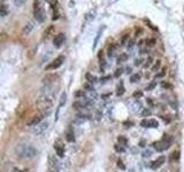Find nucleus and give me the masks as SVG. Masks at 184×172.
<instances>
[{"mask_svg": "<svg viewBox=\"0 0 184 172\" xmlns=\"http://www.w3.org/2000/svg\"><path fill=\"white\" fill-rule=\"evenodd\" d=\"M166 74H167V69H166V68H162L161 71H160V72H158V74L155 75V78H162V77H165V76H166Z\"/></svg>", "mask_w": 184, "mask_h": 172, "instance_id": "nucleus-28", "label": "nucleus"}, {"mask_svg": "<svg viewBox=\"0 0 184 172\" xmlns=\"http://www.w3.org/2000/svg\"><path fill=\"white\" fill-rule=\"evenodd\" d=\"M144 31H143V29H140V28H138L137 29V31H136V35L135 36H139V33H143Z\"/></svg>", "mask_w": 184, "mask_h": 172, "instance_id": "nucleus-40", "label": "nucleus"}, {"mask_svg": "<svg viewBox=\"0 0 184 172\" xmlns=\"http://www.w3.org/2000/svg\"><path fill=\"white\" fill-rule=\"evenodd\" d=\"M118 46L116 44H110L108 46V49H107V53H108V56L110 58H113V55H115V53L118 51Z\"/></svg>", "mask_w": 184, "mask_h": 172, "instance_id": "nucleus-14", "label": "nucleus"}, {"mask_svg": "<svg viewBox=\"0 0 184 172\" xmlns=\"http://www.w3.org/2000/svg\"><path fill=\"white\" fill-rule=\"evenodd\" d=\"M66 100H67V94L66 92H63L62 94H61V97H60V103H59V107H62V106L66 103Z\"/></svg>", "mask_w": 184, "mask_h": 172, "instance_id": "nucleus-24", "label": "nucleus"}, {"mask_svg": "<svg viewBox=\"0 0 184 172\" xmlns=\"http://www.w3.org/2000/svg\"><path fill=\"white\" fill-rule=\"evenodd\" d=\"M173 141H174V138H173L171 135L163 134L159 141H156L153 143V147L155 148L156 151L162 153V151H165V150H167L169 148L170 146H171V143H173Z\"/></svg>", "mask_w": 184, "mask_h": 172, "instance_id": "nucleus-3", "label": "nucleus"}, {"mask_svg": "<svg viewBox=\"0 0 184 172\" xmlns=\"http://www.w3.org/2000/svg\"><path fill=\"white\" fill-rule=\"evenodd\" d=\"M161 87H163V89H167V90H168V89H169V90H171V89H173V86L170 85L169 83H166V82H162L161 83Z\"/></svg>", "mask_w": 184, "mask_h": 172, "instance_id": "nucleus-31", "label": "nucleus"}, {"mask_svg": "<svg viewBox=\"0 0 184 172\" xmlns=\"http://www.w3.org/2000/svg\"><path fill=\"white\" fill-rule=\"evenodd\" d=\"M133 45H135V44H133V40H130V41H129V45H128V48H133Z\"/></svg>", "mask_w": 184, "mask_h": 172, "instance_id": "nucleus-42", "label": "nucleus"}, {"mask_svg": "<svg viewBox=\"0 0 184 172\" xmlns=\"http://www.w3.org/2000/svg\"><path fill=\"white\" fill-rule=\"evenodd\" d=\"M85 78H86L88 83H90L91 85H92V84H95V83L97 82V77L96 76H93V75H91L90 72H88V74L85 75Z\"/></svg>", "mask_w": 184, "mask_h": 172, "instance_id": "nucleus-17", "label": "nucleus"}, {"mask_svg": "<svg viewBox=\"0 0 184 172\" xmlns=\"http://www.w3.org/2000/svg\"><path fill=\"white\" fill-rule=\"evenodd\" d=\"M48 165L53 172H59L61 170V162L55 156H48Z\"/></svg>", "mask_w": 184, "mask_h": 172, "instance_id": "nucleus-7", "label": "nucleus"}, {"mask_svg": "<svg viewBox=\"0 0 184 172\" xmlns=\"http://www.w3.org/2000/svg\"><path fill=\"white\" fill-rule=\"evenodd\" d=\"M65 40H66V35H65L63 32H60V33H58V35L54 37V39H53V44H54V46H55L57 48H59V47H61V46L65 44Z\"/></svg>", "mask_w": 184, "mask_h": 172, "instance_id": "nucleus-10", "label": "nucleus"}, {"mask_svg": "<svg viewBox=\"0 0 184 172\" xmlns=\"http://www.w3.org/2000/svg\"><path fill=\"white\" fill-rule=\"evenodd\" d=\"M103 30H104V28H101L100 30L98 31V33H97V37H96V39H95V43H93V48H96L97 44H98L99 39H100V37H101V32H103Z\"/></svg>", "mask_w": 184, "mask_h": 172, "instance_id": "nucleus-26", "label": "nucleus"}, {"mask_svg": "<svg viewBox=\"0 0 184 172\" xmlns=\"http://www.w3.org/2000/svg\"><path fill=\"white\" fill-rule=\"evenodd\" d=\"M162 120H165V123H166V124H168V123H170L171 118H170L169 116H162Z\"/></svg>", "mask_w": 184, "mask_h": 172, "instance_id": "nucleus-37", "label": "nucleus"}, {"mask_svg": "<svg viewBox=\"0 0 184 172\" xmlns=\"http://www.w3.org/2000/svg\"><path fill=\"white\" fill-rule=\"evenodd\" d=\"M142 63H143V59H140V60H136V63H135V64H136V66H139V64H142Z\"/></svg>", "mask_w": 184, "mask_h": 172, "instance_id": "nucleus-43", "label": "nucleus"}, {"mask_svg": "<svg viewBox=\"0 0 184 172\" xmlns=\"http://www.w3.org/2000/svg\"><path fill=\"white\" fill-rule=\"evenodd\" d=\"M54 149L55 153L59 157H63L65 156V151H66V147H65V143L61 139H57L54 142Z\"/></svg>", "mask_w": 184, "mask_h": 172, "instance_id": "nucleus-6", "label": "nucleus"}, {"mask_svg": "<svg viewBox=\"0 0 184 172\" xmlns=\"http://www.w3.org/2000/svg\"><path fill=\"white\" fill-rule=\"evenodd\" d=\"M118 141L120 145H122V146H124V147L128 145V139H127L125 137H123V135H120V137H118Z\"/></svg>", "mask_w": 184, "mask_h": 172, "instance_id": "nucleus-22", "label": "nucleus"}, {"mask_svg": "<svg viewBox=\"0 0 184 172\" xmlns=\"http://www.w3.org/2000/svg\"><path fill=\"white\" fill-rule=\"evenodd\" d=\"M155 86H156V84H155V82H152L148 86L146 87V91H152L153 89H154Z\"/></svg>", "mask_w": 184, "mask_h": 172, "instance_id": "nucleus-34", "label": "nucleus"}, {"mask_svg": "<svg viewBox=\"0 0 184 172\" xmlns=\"http://www.w3.org/2000/svg\"><path fill=\"white\" fill-rule=\"evenodd\" d=\"M66 140L68 142H75V132L73 126H69L66 130Z\"/></svg>", "mask_w": 184, "mask_h": 172, "instance_id": "nucleus-13", "label": "nucleus"}, {"mask_svg": "<svg viewBox=\"0 0 184 172\" xmlns=\"http://www.w3.org/2000/svg\"><path fill=\"white\" fill-rule=\"evenodd\" d=\"M140 126L155 128V127L159 126V123H158V120H153V118H151V120H143L142 122H140Z\"/></svg>", "mask_w": 184, "mask_h": 172, "instance_id": "nucleus-12", "label": "nucleus"}, {"mask_svg": "<svg viewBox=\"0 0 184 172\" xmlns=\"http://www.w3.org/2000/svg\"><path fill=\"white\" fill-rule=\"evenodd\" d=\"M140 77H142L140 74H133L130 76V83H137L138 80H140Z\"/></svg>", "mask_w": 184, "mask_h": 172, "instance_id": "nucleus-21", "label": "nucleus"}, {"mask_svg": "<svg viewBox=\"0 0 184 172\" xmlns=\"http://www.w3.org/2000/svg\"><path fill=\"white\" fill-rule=\"evenodd\" d=\"M128 60V55L125 54V53H122L121 55H118V63H121V62H125V61Z\"/></svg>", "mask_w": 184, "mask_h": 172, "instance_id": "nucleus-27", "label": "nucleus"}, {"mask_svg": "<svg viewBox=\"0 0 184 172\" xmlns=\"http://www.w3.org/2000/svg\"><path fill=\"white\" fill-rule=\"evenodd\" d=\"M15 153L21 158H32L38 154V150L31 143L23 142V143H19L15 147Z\"/></svg>", "mask_w": 184, "mask_h": 172, "instance_id": "nucleus-1", "label": "nucleus"}, {"mask_svg": "<svg viewBox=\"0 0 184 172\" xmlns=\"http://www.w3.org/2000/svg\"><path fill=\"white\" fill-rule=\"evenodd\" d=\"M47 128H48V123H47V122H42V123H39L38 125L32 127V133L36 135H40V134H43Z\"/></svg>", "mask_w": 184, "mask_h": 172, "instance_id": "nucleus-8", "label": "nucleus"}, {"mask_svg": "<svg viewBox=\"0 0 184 172\" xmlns=\"http://www.w3.org/2000/svg\"><path fill=\"white\" fill-rule=\"evenodd\" d=\"M52 172H53V171H52Z\"/></svg>", "mask_w": 184, "mask_h": 172, "instance_id": "nucleus-50", "label": "nucleus"}, {"mask_svg": "<svg viewBox=\"0 0 184 172\" xmlns=\"http://www.w3.org/2000/svg\"><path fill=\"white\" fill-rule=\"evenodd\" d=\"M128 38H129V36H128V35H124L123 37L121 38V45H122V46L125 45V41L128 40Z\"/></svg>", "mask_w": 184, "mask_h": 172, "instance_id": "nucleus-36", "label": "nucleus"}, {"mask_svg": "<svg viewBox=\"0 0 184 172\" xmlns=\"http://www.w3.org/2000/svg\"><path fill=\"white\" fill-rule=\"evenodd\" d=\"M165 162H166V157L165 156H159L156 159H155V161H153V162H151V163H150V168H151V169H153V170H156V169H159L160 166H162Z\"/></svg>", "mask_w": 184, "mask_h": 172, "instance_id": "nucleus-11", "label": "nucleus"}, {"mask_svg": "<svg viewBox=\"0 0 184 172\" xmlns=\"http://www.w3.org/2000/svg\"><path fill=\"white\" fill-rule=\"evenodd\" d=\"M151 155H152L151 151H145V153H144V156H151Z\"/></svg>", "mask_w": 184, "mask_h": 172, "instance_id": "nucleus-46", "label": "nucleus"}, {"mask_svg": "<svg viewBox=\"0 0 184 172\" xmlns=\"http://www.w3.org/2000/svg\"><path fill=\"white\" fill-rule=\"evenodd\" d=\"M114 150H115L116 153L122 154V153H124L125 151V147L124 146H122V145H120V143H116V145H114Z\"/></svg>", "mask_w": 184, "mask_h": 172, "instance_id": "nucleus-18", "label": "nucleus"}, {"mask_svg": "<svg viewBox=\"0 0 184 172\" xmlns=\"http://www.w3.org/2000/svg\"><path fill=\"white\" fill-rule=\"evenodd\" d=\"M139 146L140 147H145V140H142V141H139Z\"/></svg>", "mask_w": 184, "mask_h": 172, "instance_id": "nucleus-45", "label": "nucleus"}, {"mask_svg": "<svg viewBox=\"0 0 184 172\" xmlns=\"http://www.w3.org/2000/svg\"><path fill=\"white\" fill-rule=\"evenodd\" d=\"M110 76H107V77H105V78H104V77H103V78H101L100 80H101V83H106V82H107V80H108V79H110Z\"/></svg>", "mask_w": 184, "mask_h": 172, "instance_id": "nucleus-41", "label": "nucleus"}, {"mask_svg": "<svg viewBox=\"0 0 184 172\" xmlns=\"http://www.w3.org/2000/svg\"><path fill=\"white\" fill-rule=\"evenodd\" d=\"M14 1V4L16 6H22L23 4L25 2V0H13Z\"/></svg>", "mask_w": 184, "mask_h": 172, "instance_id": "nucleus-35", "label": "nucleus"}, {"mask_svg": "<svg viewBox=\"0 0 184 172\" xmlns=\"http://www.w3.org/2000/svg\"><path fill=\"white\" fill-rule=\"evenodd\" d=\"M6 14H7V10H6L4 7L0 8V16H5Z\"/></svg>", "mask_w": 184, "mask_h": 172, "instance_id": "nucleus-38", "label": "nucleus"}, {"mask_svg": "<svg viewBox=\"0 0 184 172\" xmlns=\"http://www.w3.org/2000/svg\"><path fill=\"white\" fill-rule=\"evenodd\" d=\"M144 43H145V40H139V41H138V45L143 46V45H144Z\"/></svg>", "mask_w": 184, "mask_h": 172, "instance_id": "nucleus-48", "label": "nucleus"}, {"mask_svg": "<svg viewBox=\"0 0 184 172\" xmlns=\"http://www.w3.org/2000/svg\"><path fill=\"white\" fill-rule=\"evenodd\" d=\"M63 62H65V56L60 55V56H58L57 59H54V60L52 61L51 63L45 68V69H46V70H55V69H58V68L61 67V66L63 64Z\"/></svg>", "mask_w": 184, "mask_h": 172, "instance_id": "nucleus-5", "label": "nucleus"}, {"mask_svg": "<svg viewBox=\"0 0 184 172\" xmlns=\"http://www.w3.org/2000/svg\"><path fill=\"white\" fill-rule=\"evenodd\" d=\"M13 172H27L25 170H21V169H13Z\"/></svg>", "mask_w": 184, "mask_h": 172, "instance_id": "nucleus-44", "label": "nucleus"}, {"mask_svg": "<svg viewBox=\"0 0 184 172\" xmlns=\"http://www.w3.org/2000/svg\"><path fill=\"white\" fill-rule=\"evenodd\" d=\"M43 118H44V116L39 112V114H37V115H34L32 117H30V120L27 122V126H30V127H34L38 125L39 123H42L43 122Z\"/></svg>", "mask_w": 184, "mask_h": 172, "instance_id": "nucleus-9", "label": "nucleus"}, {"mask_svg": "<svg viewBox=\"0 0 184 172\" xmlns=\"http://www.w3.org/2000/svg\"><path fill=\"white\" fill-rule=\"evenodd\" d=\"M37 107H38L39 112L44 117H47L53 111V100L46 97H43V95H39L38 100H37Z\"/></svg>", "mask_w": 184, "mask_h": 172, "instance_id": "nucleus-2", "label": "nucleus"}, {"mask_svg": "<svg viewBox=\"0 0 184 172\" xmlns=\"http://www.w3.org/2000/svg\"><path fill=\"white\" fill-rule=\"evenodd\" d=\"M180 150H174L169 155V162H177L180 159Z\"/></svg>", "mask_w": 184, "mask_h": 172, "instance_id": "nucleus-15", "label": "nucleus"}, {"mask_svg": "<svg viewBox=\"0 0 184 172\" xmlns=\"http://www.w3.org/2000/svg\"><path fill=\"white\" fill-rule=\"evenodd\" d=\"M142 97H143V92H142V91H136V92L133 93V99H136V100L140 99Z\"/></svg>", "mask_w": 184, "mask_h": 172, "instance_id": "nucleus-30", "label": "nucleus"}, {"mask_svg": "<svg viewBox=\"0 0 184 172\" xmlns=\"http://www.w3.org/2000/svg\"><path fill=\"white\" fill-rule=\"evenodd\" d=\"M151 114H152V111H151L150 108H145V109L142 110V116H143V117H147V116H150Z\"/></svg>", "mask_w": 184, "mask_h": 172, "instance_id": "nucleus-29", "label": "nucleus"}, {"mask_svg": "<svg viewBox=\"0 0 184 172\" xmlns=\"http://www.w3.org/2000/svg\"><path fill=\"white\" fill-rule=\"evenodd\" d=\"M34 16H35L37 22L39 23H44L46 20L45 10L39 0H35V2H34Z\"/></svg>", "mask_w": 184, "mask_h": 172, "instance_id": "nucleus-4", "label": "nucleus"}, {"mask_svg": "<svg viewBox=\"0 0 184 172\" xmlns=\"http://www.w3.org/2000/svg\"><path fill=\"white\" fill-rule=\"evenodd\" d=\"M32 29H34V25H32V23H27L25 24V27L23 28V35H30L31 33V31H32Z\"/></svg>", "mask_w": 184, "mask_h": 172, "instance_id": "nucleus-16", "label": "nucleus"}, {"mask_svg": "<svg viewBox=\"0 0 184 172\" xmlns=\"http://www.w3.org/2000/svg\"><path fill=\"white\" fill-rule=\"evenodd\" d=\"M146 101H147V103H148V105H153V101H152V100H151V99H150V97H148V99H147Z\"/></svg>", "mask_w": 184, "mask_h": 172, "instance_id": "nucleus-47", "label": "nucleus"}, {"mask_svg": "<svg viewBox=\"0 0 184 172\" xmlns=\"http://www.w3.org/2000/svg\"><path fill=\"white\" fill-rule=\"evenodd\" d=\"M122 72H123V68H118V70L115 71V74H114V77H120L122 75Z\"/></svg>", "mask_w": 184, "mask_h": 172, "instance_id": "nucleus-32", "label": "nucleus"}, {"mask_svg": "<svg viewBox=\"0 0 184 172\" xmlns=\"http://www.w3.org/2000/svg\"><path fill=\"white\" fill-rule=\"evenodd\" d=\"M118 166L120 169H122V170H125V165H124V163L122 162V159H118Z\"/></svg>", "mask_w": 184, "mask_h": 172, "instance_id": "nucleus-33", "label": "nucleus"}, {"mask_svg": "<svg viewBox=\"0 0 184 172\" xmlns=\"http://www.w3.org/2000/svg\"><path fill=\"white\" fill-rule=\"evenodd\" d=\"M152 64H153V58H151V56H150V58H148V59L145 61V63L143 64V67L145 68V69H147V68L151 67Z\"/></svg>", "mask_w": 184, "mask_h": 172, "instance_id": "nucleus-25", "label": "nucleus"}, {"mask_svg": "<svg viewBox=\"0 0 184 172\" xmlns=\"http://www.w3.org/2000/svg\"><path fill=\"white\" fill-rule=\"evenodd\" d=\"M124 92H125L124 86H123V84L121 83V84L118 86V90H116V95H118V97H121L122 94H124Z\"/></svg>", "mask_w": 184, "mask_h": 172, "instance_id": "nucleus-20", "label": "nucleus"}, {"mask_svg": "<svg viewBox=\"0 0 184 172\" xmlns=\"http://www.w3.org/2000/svg\"><path fill=\"white\" fill-rule=\"evenodd\" d=\"M145 43H146V46L150 48V47H154L155 44H156V40H155L154 38H148L145 40Z\"/></svg>", "mask_w": 184, "mask_h": 172, "instance_id": "nucleus-19", "label": "nucleus"}, {"mask_svg": "<svg viewBox=\"0 0 184 172\" xmlns=\"http://www.w3.org/2000/svg\"><path fill=\"white\" fill-rule=\"evenodd\" d=\"M123 124L125 125V127H130V126H133V122H124Z\"/></svg>", "mask_w": 184, "mask_h": 172, "instance_id": "nucleus-39", "label": "nucleus"}, {"mask_svg": "<svg viewBox=\"0 0 184 172\" xmlns=\"http://www.w3.org/2000/svg\"><path fill=\"white\" fill-rule=\"evenodd\" d=\"M160 67H161V61L156 60V61H155V63L153 64V66H152V68H151V69H152V71H153V72H156V71L159 70V68H160Z\"/></svg>", "mask_w": 184, "mask_h": 172, "instance_id": "nucleus-23", "label": "nucleus"}, {"mask_svg": "<svg viewBox=\"0 0 184 172\" xmlns=\"http://www.w3.org/2000/svg\"><path fill=\"white\" fill-rule=\"evenodd\" d=\"M162 172H166V171H162Z\"/></svg>", "mask_w": 184, "mask_h": 172, "instance_id": "nucleus-49", "label": "nucleus"}]
</instances>
